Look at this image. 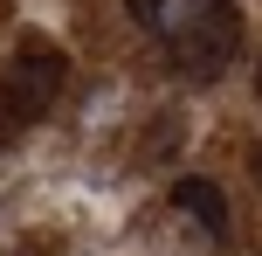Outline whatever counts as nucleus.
Wrapping results in <instances>:
<instances>
[{
  "label": "nucleus",
  "instance_id": "1",
  "mask_svg": "<svg viewBox=\"0 0 262 256\" xmlns=\"http://www.w3.org/2000/svg\"><path fill=\"white\" fill-rule=\"evenodd\" d=\"M235 49H242V14H235V0H200V7L166 35V63L180 69L186 83H214L228 63H235Z\"/></svg>",
  "mask_w": 262,
  "mask_h": 256
},
{
  "label": "nucleus",
  "instance_id": "2",
  "mask_svg": "<svg viewBox=\"0 0 262 256\" xmlns=\"http://www.w3.org/2000/svg\"><path fill=\"white\" fill-rule=\"evenodd\" d=\"M62 55L55 49H21L7 69H0V118L7 125H35L41 111L55 104V90H62Z\"/></svg>",
  "mask_w": 262,
  "mask_h": 256
},
{
  "label": "nucleus",
  "instance_id": "5",
  "mask_svg": "<svg viewBox=\"0 0 262 256\" xmlns=\"http://www.w3.org/2000/svg\"><path fill=\"white\" fill-rule=\"evenodd\" d=\"M7 132H14V125H7V118H0V139H7Z\"/></svg>",
  "mask_w": 262,
  "mask_h": 256
},
{
  "label": "nucleus",
  "instance_id": "7",
  "mask_svg": "<svg viewBox=\"0 0 262 256\" xmlns=\"http://www.w3.org/2000/svg\"><path fill=\"white\" fill-rule=\"evenodd\" d=\"M255 90H262V76H255Z\"/></svg>",
  "mask_w": 262,
  "mask_h": 256
},
{
  "label": "nucleus",
  "instance_id": "3",
  "mask_svg": "<svg viewBox=\"0 0 262 256\" xmlns=\"http://www.w3.org/2000/svg\"><path fill=\"white\" fill-rule=\"evenodd\" d=\"M172 208H186V215L200 222V229L214 235V243H228V229H235V222H228V194L214 187V180H180V187H172Z\"/></svg>",
  "mask_w": 262,
  "mask_h": 256
},
{
  "label": "nucleus",
  "instance_id": "6",
  "mask_svg": "<svg viewBox=\"0 0 262 256\" xmlns=\"http://www.w3.org/2000/svg\"><path fill=\"white\" fill-rule=\"evenodd\" d=\"M255 180H262V152H255Z\"/></svg>",
  "mask_w": 262,
  "mask_h": 256
},
{
  "label": "nucleus",
  "instance_id": "4",
  "mask_svg": "<svg viewBox=\"0 0 262 256\" xmlns=\"http://www.w3.org/2000/svg\"><path fill=\"white\" fill-rule=\"evenodd\" d=\"M193 7H200V0H131V14H138L152 35H172V28H180Z\"/></svg>",
  "mask_w": 262,
  "mask_h": 256
}]
</instances>
